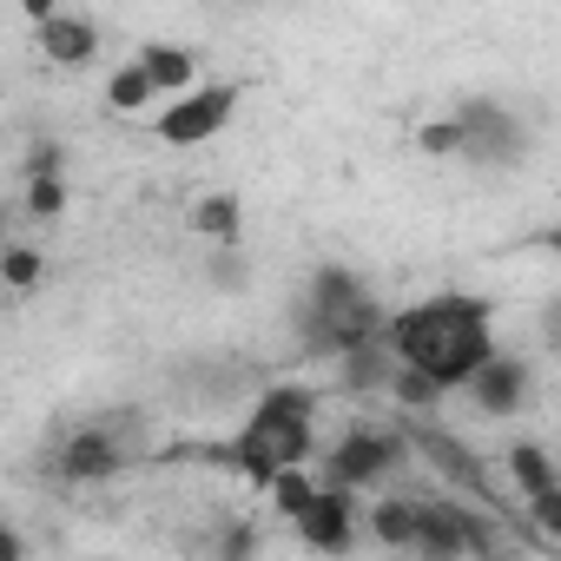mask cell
Instances as JSON below:
<instances>
[{"mask_svg":"<svg viewBox=\"0 0 561 561\" xmlns=\"http://www.w3.org/2000/svg\"><path fill=\"white\" fill-rule=\"evenodd\" d=\"M383 351H390L403 370H423L443 397H456L502 344H495V311H489V298L443 291V298H423V305H410V311H390V318H383Z\"/></svg>","mask_w":561,"mask_h":561,"instance_id":"obj_1","label":"cell"},{"mask_svg":"<svg viewBox=\"0 0 561 561\" xmlns=\"http://www.w3.org/2000/svg\"><path fill=\"white\" fill-rule=\"evenodd\" d=\"M403 469H410L403 423H351L331 449H318V489H344V495L383 489Z\"/></svg>","mask_w":561,"mask_h":561,"instance_id":"obj_2","label":"cell"},{"mask_svg":"<svg viewBox=\"0 0 561 561\" xmlns=\"http://www.w3.org/2000/svg\"><path fill=\"white\" fill-rule=\"evenodd\" d=\"M238 100H244V87L238 80H211V87H192V93H179L172 106H159V119H152V139L159 146H205L211 133H225L231 126V113H238Z\"/></svg>","mask_w":561,"mask_h":561,"instance_id":"obj_3","label":"cell"},{"mask_svg":"<svg viewBox=\"0 0 561 561\" xmlns=\"http://www.w3.org/2000/svg\"><path fill=\"white\" fill-rule=\"evenodd\" d=\"M133 436L119 430V423H80L67 443H60V456H54V476L60 482H73V489H100V482H119L126 469H133Z\"/></svg>","mask_w":561,"mask_h":561,"instance_id":"obj_4","label":"cell"},{"mask_svg":"<svg viewBox=\"0 0 561 561\" xmlns=\"http://www.w3.org/2000/svg\"><path fill=\"white\" fill-rule=\"evenodd\" d=\"M462 397L476 403V416H489V423H515V416L535 403V364H528V357L495 351V357L462 383Z\"/></svg>","mask_w":561,"mask_h":561,"instance_id":"obj_5","label":"cell"},{"mask_svg":"<svg viewBox=\"0 0 561 561\" xmlns=\"http://www.w3.org/2000/svg\"><path fill=\"white\" fill-rule=\"evenodd\" d=\"M449 119H456V133H462V159H476V165H515V159H522V119H515L508 106L462 100Z\"/></svg>","mask_w":561,"mask_h":561,"instance_id":"obj_6","label":"cell"},{"mask_svg":"<svg viewBox=\"0 0 561 561\" xmlns=\"http://www.w3.org/2000/svg\"><path fill=\"white\" fill-rule=\"evenodd\" d=\"M291 528H298V541H305L311 554L344 561V554L357 548V535H364V502H357V495H344V489H318V495H311V508H305Z\"/></svg>","mask_w":561,"mask_h":561,"instance_id":"obj_7","label":"cell"},{"mask_svg":"<svg viewBox=\"0 0 561 561\" xmlns=\"http://www.w3.org/2000/svg\"><path fill=\"white\" fill-rule=\"evenodd\" d=\"M357 305H370L364 271H357V264H318V271H311V291H305V331L344 324Z\"/></svg>","mask_w":561,"mask_h":561,"instance_id":"obj_8","label":"cell"},{"mask_svg":"<svg viewBox=\"0 0 561 561\" xmlns=\"http://www.w3.org/2000/svg\"><path fill=\"white\" fill-rule=\"evenodd\" d=\"M318 390L311 383H264L257 397H251V410H244V423L238 430H251V436H277V430H318Z\"/></svg>","mask_w":561,"mask_h":561,"instance_id":"obj_9","label":"cell"},{"mask_svg":"<svg viewBox=\"0 0 561 561\" xmlns=\"http://www.w3.org/2000/svg\"><path fill=\"white\" fill-rule=\"evenodd\" d=\"M410 554H416V561H469V554H462V502H456V495H416Z\"/></svg>","mask_w":561,"mask_h":561,"instance_id":"obj_10","label":"cell"},{"mask_svg":"<svg viewBox=\"0 0 561 561\" xmlns=\"http://www.w3.org/2000/svg\"><path fill=\"white\" fill-rule=\"evenodd\" d=\"M34 54H47L54 67H93L100 60V27L87 21V14H47L41 27H34Z\"/></svg>","mask_w":561,"mask_h":561,"instance_id":"obj_11","label":"cell"},{"mask_svg":"<svg viewBox=\"0 0 561 561\" xmlns=\"http://www.w3.org/2000/svg\"><path fill=\"white\" fill-rule=\"evenodd\" d=\"M502 469H508V502L515 508L535 502V495H548V489H561V469H554L548 443H535V436H515L508 456H502Z\"/></svg>","mask_w":561,"mask_h":561,"instance_id":"obj_12","label":"cell"},{"mask_svg":"<svg viewBox=\"0 0 561 561\" xmlns=\"http://www.w3.org/2000/svg\"><path fill=\"white\" fill-rule=\"evenodd\" d=\"M133 60H139V73L152 80V93H165V100H179V93L198 87V54L179 47V41H152V47H139Z\"/></svg>","mask_w":561,"mask_h":561,"instance_id":"obj_13","label":"cell"},{"mask_svg":"<svg viewBox=\"0 0 561 561\" xmlns=\"http://www.w3.org/2000/svg\"><path fill=\"white\" fill-rule=\"evenodd\" d=\"M185 225H192L198 238H211L218 251H238V244H244V198H238V192H205V198H192Z\"/></svg>","mask_w":561,"mask_h":561,"instance_id":"obj_14","label":"cell"},{"mask_svg":"<svg viewBox=\"0 0 561 561\" xmlns=\"http://www.w3.org/2000/svg\"><path fill=\"white\" fill-rule=\"evenodd\" d=\"M390 370H397V357L383 351V337L377 344H357V351L337 357V390L344 397H383L390 390Z\"/></svg>","mask_w":561,"mask_h":561,"instance_id":"obj_15","label":"cell"},{"mask_svg":"<svg viewBox=\"0 0 561 561\" xmlns=\"http://www.w3.org/2000/svg\"><path fill=\"white\" fill-rule=\"evenodd\" d=\"M364 528H370V541L377 548H390V554H410V528H416V495H397V489H383L370 508H364Z\"/></svg>","mask_w":561,"mask_h":561,"instance_id":"obj_16","label":"cell"},{"mask_svg":"<svg viewBox=\"0 0 561 561\" xmlns=\"http://www.w3.org/2000/svg\"><path fill=\"white\" fill-rule=\"evenodd\" d=\"M383 397L397 403V416H403V423H430V416L449 403V397H443V390H436L423 370H403V364L390 370V390H383Z\"/></svg>","mask_w":561,"mask_h":561,"instance_id":"obj_17","label":"cell"},{"mask_svg":"<svg viewBox=\"0 0 561 561\" xmlns=\"http://www.w3.org/2000/svg\"><path fill=\"white\" fill-rule=\"evenodd\" d=\"M159 93H152V80L139 73V60H126V67H113V80H106V113H119V119H133V113H146Z\"/></svg>","mask_w":561,"mask_h":561,"instance_id":"obj_18","label":"cell"},{"mask_svg":"<svg viewBox=\"0 0 561 561\" xmlns=\"http://www.w3.org/2000/svg\"><path fill=\"white\" fill-rule=\"evenodd\" d=\"M211 561H257L264 554V535H257V522H244V515H225L218 528H211V548H205Z\"/></svg>","mask_w":561,"mask_h":561,"instance_id":"obj_19","label":"cell"},{"mask_svg":"<svg viewBox=\"0 0 561 561\" xmlns=\"http://www.w3.org/2000/svg\"><path fill=\"white\" fill-rule=\"evenodd\" d=\"M47 277V257H41V244H21V238H8L0 244V285L8 291H34Z\"/></svg>","mask_w":561,"mask_h":561,"instance_id":"obj_20","label":"cell"},{"mask_svg":"<svg viewBox=\"0 0 561 561\" xmlns=\"http://www.w3.org/2000/svg\"><path fill=\"white\" fill-rule=\"evenodd\" d=\"M264 495H271V508L285 515V522H298V515L311 508V495H318V476H311V469H277Z\"/></svg>","mask_w":561,"mask_h":561,"instance_id":"obj_21","label":"cell"},{"mask_svg":"<svg viewBox=\"0 0 561 561\" xmlns=\"http://www.w3.org/2000/svg\"><path fill=\"white\" fill-rule=\"evenodd\" d=\"M21 218L60 225V218H67V179H27V185H21Z\"/></svg>","mask_w":561,"mask_h":561,"instance_id":"obj_22","label":"cell"},{"mask_svg":"<svg viewBox=\"0 0 561 561\" xmlns=\"http://www.w3.org/2000/svg\"><path fill=\"white\" fill-rule=\"evenodd\" d=\"M416 146H423L430 159H462V133H456V119H430V126L416 133Z\"/></svg>","mask_w":561,"mask_h":561,"instance_id":"obj_23","label":"cell"},{"mask_svg":"<svg viewBox=\"0 0 561 561\" xmlns=\"http://www.w3.org/2000/svg\"><path fill=\"white\" fill-rule=\"evenodd\" d=\"M27 179H67V146L60 139H34L27 146Z\"/></svg>","mask_w":561,"mask_h":561,"instance_id":"obj_24","label":"cell"},{"mask_svg":"<svg viewBox=\"0 0 561 561\" xmlns=\"http://www.w3.org/2000/svg\"><path fill=\"white\" fill-rule=\"evenodd\" d=\"M205 277H211L218 291H244V285H251V271H244V257H238V251H218Z\"/></svg>","mask_w":561,"mask_h":561,"instance_id":"obj_25","label":"cell"},{"mask_svg":"<svg viewBox=\"0 0 561 561\" xmlns=\"http://www.w3.org/2000/svg\"><path fill=\"white\" fill-rule=\"evenodd\" d=\"M0 561H27V541H21L8 522H0Z\"/></svg>","mask_w":561,"mask_h":561,"instance_id":"obj_26","label":"cell"}]
</instances>
